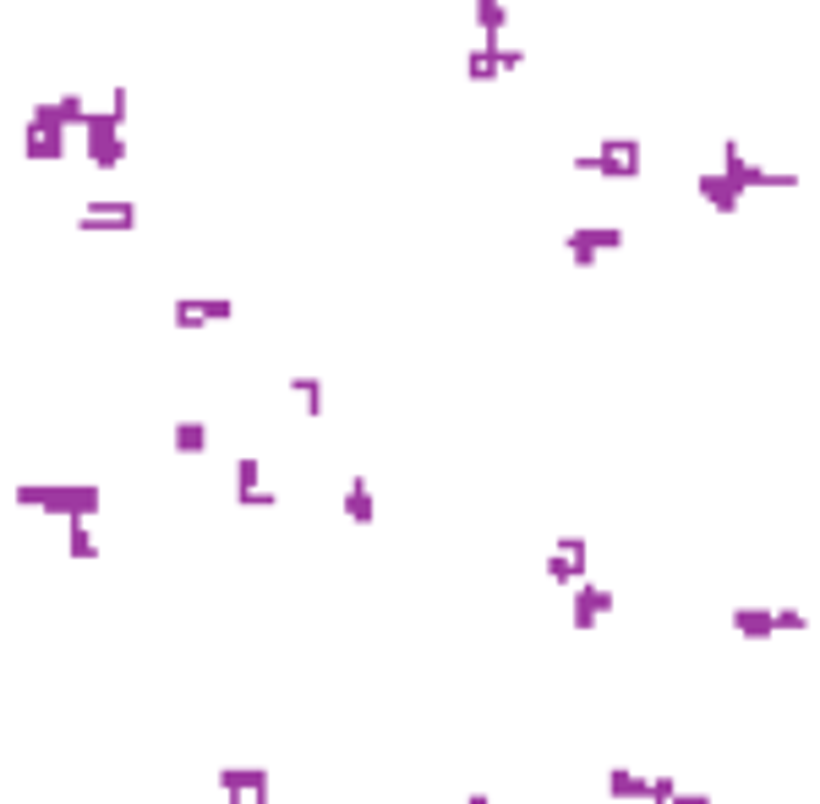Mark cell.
<instances>
[{
  "label": "cell",
  "instance_id": "ba28073f",
  "mask_svg": "<svg viewBox=\"0 0 820 804\" xmlns=\"http://www.w3.org/2000/svg\"><path fill=\"white\" fill-rule=\"evenodd\" d=\"M547 580H558V586H569V591L585 580V542L580 536H564V542L547 553Z\"/></svg>",
  "mask_w": 820,
  "mask_h": 804
},
{
  "label": "cell",
  "instance_id": "ffe728a7",
  "mask_svg": "<svg viewBox=\"0 0 820 804\" xmlns=\"http://www.w3.org/2000/svg\"><path fill=\"white\" fill-rule=\"evenodd\" d=\"M290 394L301 400V411H307V416H323V383L318 378H301V372H296V378H290Z\"/></svg>",
  "mask_w": 820,
  "mask_h": 804
},
{
  "label": "cell",
  "instance_id": "7c38bea8",
  "mask_svg": "<svg viewBox=\"0 0 820 804\" xmlns=\"http://www.w3.org/2000/svg\"><path fill=\"white\" fill-rule=\"evenodd\" d=\"M208 438H214V433H208V422H197V416H186V422L170 427V449L175 454H203Z\"/></svg>",
  "mask_w": 820,
  "mask_h": 804
},
{
  "label": "cell",
  "instance_id": "9c48e42d",
  "mask_svg": "<svg viewBox=\"0 0 820 804\" xmlns=\"http://www.w3.org/2000/svg\"><path fill=\"white\" fill-rule=\"evenodd\" d=\"M22 154H28V159H61V154H66V126L39 121V115H33V121H28V137H22Z\"/></svg>",
  "mask_w": 820,
  "mask_h": 804
},
{
  "label": "cell",
  "instance_id": "6da1fadb",
  "mask_svg": "<svg viewBox=\"0 0 820 804\" xmlns=\"http://www.w3.org/2000/svg\"><path fill=\"white\" fill-rule=\"evenodd\" d=\"M17 504L39 509V515H61V520H88V515H99V487H44V482L33 487V482H22Z\"/></svg>",
  "mask_w": 820,
  "mask_h": 804
},
{
  "label": "cell",
  "instance_id": "8992f818",
  "mask_svg": "<svg viewBox=\"0 0 820 804\" xmlns=\"http://www.w3.org/2000/svg\"><path fill=\"white\" fill-rule=\"evenodd\" d=\"M722 176H733L738 186H799L793 170H760L738 154V143H722Z\"/></svg>",
  "mask_w": 820,
  "mask_h": 804
},
{
  "label": "cell",
  "instance_id": "277c9868",
  "mask_svg": "<svg viewBox=\"0 0 820 804\" xmlns=\"http://www.w3.org/2000/svg\"><path fill=\"white\" fill-rule=\"evenodd\" d=\"M219 794L225 804H268V772L263 766H219Z\"/></svg>",
  "mask_w": 820,
  "mask_h": 804
},
{
  "label": "cell",
  "instance_id": "3957f363",
  "mask_svg": "<svg viewBox=\"0 0 820 804\" xmlns=\"http://www.w3.org/2000/svg\"><path fill=\"white\" fill-rule=\"evenodd\" d=\"M613 608H618V597L607 586H596V580H580L574 586V597H569V624L580 629V635H591L596 624H607L613 619Z\"/></svg>",
  "mask_w": 820,
  "mask_h": 804
},
{
  "label": "cell",
  "instance_id": "30bf717a",
  "mask_svg": "<svg viewBox=\"0 0 820 804\" xmlns=\"http://www.w3.org/2000/svg\"><path fill=\"white\" fill-rule=\"evenodd\" d=\"M733 629H738V640H771V635H782L777 629V608H733Z\"/></svg>",
  "mask_w": 820,
  "mask_h": 804
},
{
  "label": "cell",
  "instance_id": "7402d4cb",
  "mask_svg": "<svg viewBox=\"0 0 820 804\" xmlns=\"http://www.w3.org/2000/svg\"><path fill=\"white\" fill-rule=\"evenodd\" d=\"M236 504H241V509H274V504H279V493L257 487V493H236Z\"/></svg>",
  "mask_w": 820,
  "mask_h": 804
},
{
  "label": "cell",
  "instance_id": "8fae6325",
  "mask_svg": "<svg viewBox=\"0 0 820 804\" xmlns=\"http://www.w3.org/2000/svg\"><path fill=\"white\" fill-rule=\"evenodd\" d=\"M695 186H700V197H706L717 214H733L738 197H744V186H738L733 176H711V170H706V176H695Z\"/></svg>",
  "mask_w": 820,
  "mask_h": 804
},
{
  "label": "cell",
  "instance_id": "9a60e30c",
  "mask_svg": "<svg viewBox=\"0 0 820 804\" xmlns=\"http://www.w3.org/2000/svg\"><path fill=\"white\" fill-rule=\"evenodd\" d=\"M476 22H482V39H503V28H509V6H503V0H476Z\"/></svg>",
  "mask_w": 820,
  "mask_h": 804
},
{
  "label": "cell",
  "instance_id": "ac0fdd59",
  "mask_svg": "<svg viewBox=\"0 0 820 804\" xmlns=\"http://www.w3.org/2000/svg\"><path fill=\"white\" fill-rule=\"evenodd\" d=\"M66 553L72 558H99V542H93L88 520H66Z\"/></svg>",
  "mask_w": 820,
  "mask_h": 804
},
{
  "label": "cell",
  "instance_id": "d6986e66",
  "mask_svg": "<svg viewBox=\"0 0 820 804\" xmlns=\"http://www.w3.org/2000/svg\"><path fill=\"white\" fill-rule=\"evenodd\" d=\"M82 148H88V159L99 170H115L126 159V137H104V143H82Z\"/></svg>",
  "mask_w": 820,
  "mask_h": 804
},
{
  "label": "cell",
  "instance_id": "4fadbf2b",
  "mask_svg": "<svg viewBox=\"0 0 820 804\" xmlns=\"http://www.w3.org/2000/svg\"><path fill=\"white\" fill-rule=\"evenodd\" d=\"M607 799H651V777L629 772V766H613L607 772Z\"/></svg>",
  "mask_w": 820,
  "mask_h": 804
},
{
  "label": "cell",
  "instance_id": "d4e9b609",
  "mask_svg": "<svg viewBox=\"0 0 820 804\" xmlns=\"http://www.w3.org/2000/svg\"><path fill=\"white\" fill-rule=\"evenodd\" d=\"M443 804H487V794H471V799H443Z\"/></svg>",
  "mask_w": 820,
  "mask_h": 804
},
{
  "label": "cell",
  "instance_id": "cb8c5ba5",
  "mask_svg": "<svg viewBox=\"0 0 820 804\" xmlns=\"http://www.w3.org/2000/svg\"><path fill=\"white\" fill-rule=\"evenodd\" d=\"M667 804H711V794H678V799H667Z\"/></svg>",
  "mask_w": 820,
  "mask_h": 804
},
{
  "label": "cell",
  "instance_id": "7a4b0ae2",
  "mask_svg": "<svg viewBox=\"0 0 820 804\" xmlns=\"http://www.w3.org/2000/svg\"><path fill=\"white\" fill-rule=\"evenodd\" d=\"M574 170H591V176H613V181H635L640 176V143L635 137H607L596 154H580Z\"/></svg>",
  "mask_w": 820,
  "mask_h": 804
},
{
  "label": "cell",
  "instance_id": "2e32d148",
  "mask_svg": "<svg viewBox=\"0 0 820 804\" xmlns=\"http://www.w3.org/2000/svg\"><path fill=\"white\" fill-rule=\"evenodd\" d=\"M170 318H175V329H197V323H214V312H208V296H203V301L181 296V301L170 307Z\"/></svg>",
  "mask_w": 820,
  "mask_h": 804
},
{
  "label": "cell",
  "instance_id": "52a82bcc",
  "mask_svg": "<svg viewBox=\"0 0 820 804\" xmlns=\"http://www.w3.org/2000/svg\"><path fill=\"white\" fill-rule=\"evenodd\" d=\"M137 225V208L121 203V197H99L77 214V230H132Z\"/></svg>",
  "mask_w": 820,
  "mask_h": 804
},
{
  "label": "cell",
  "instance_id": "603a6c76",
  "mask_svg": "<svg viewBox=\"0 0 820 804\" xmlns=\"http://www.w3.org/2000/svg\"><path fill=\"white\" fill-rule=\"evenodd\" d=\"M777 629L799 635V629H810V613H799V608H777Z\"/></svg>",
  "mask_w": 820,
  "mask_h": 804
},
{
  "label": "cell",
  "instance_id": "44dd1931",
  "mask_svg": "<svg viewBox=\"0 0 820 804\" xmlns=\"http://www.w3.org/2000/svg\"><path fill=\"white\" fill-rule=\"evenodd\" d=\"M263 487V465L252 460V454H241L236 460V493H257Z\"/></svg>",
  "mask_w": 820,
  "mask_h": 804
},
{
  "label": "cell",
  "instance_id": "e0dca14e",
  "mask_svg": "<svg viewBox=\"0 0 820 804\" xmlns=\"http://www.w3.org/2000/svg\"><path fill=\"white\" fill-rule=\"evenodd\" d=\"M465 72L476 77V83H492V77L503 72V61H498V50H492V44H482V50H471L465 55Z\"/></svg>",
  "mask_w": 820,
  "mask_h": 804
},
{
  "label": "cell",
  "instance_id": "5bb4252c",
  "mask_svg": "<svg viewBox=\"0 0 820 804\" xmlns=\"http://www.w3.org/2000/svg\"><path fill=\"white\" fill-rule=\"evenodd\" d=\"M345 515L356 520V526H372V482H367V476H350V487H345Z\"/></svg>",
  "mask_w": 820,
  "mask_h": 804
},
{
  "label": "cell",
  "instance_id": "5b68a950",
  "mask_svg": "<svg viewBox=\"0 0 820 804\" xmlns=\"http://www.w3.org/2000/svg\"><path fill=\"white\" fill-rule=\"evenodd\" d=\"M607 247H624V230H618V225H591V230H569V236H564V252L580 268H591Z\"/></svg>",
  "mask_w": 820,
  "mask_h": 804
}]
</instances>
